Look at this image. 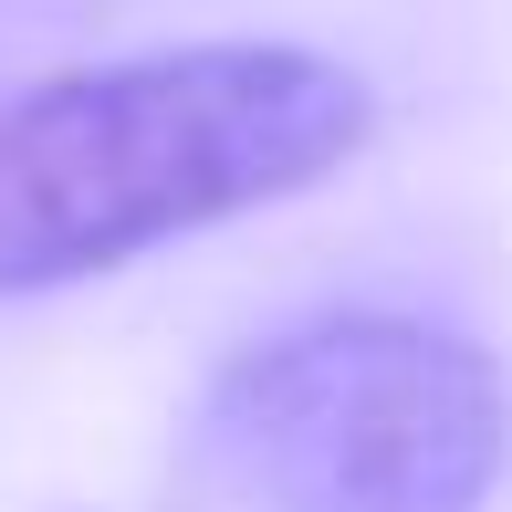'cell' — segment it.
Segmentation results:
<instances>
[{
  "instance_id": "cell-1",
  "label": "cell",
  "mask_w": 512,
  "mask_h": 512,
  "mask_svg": "<svg viewBox=\"0 0 512 512\" xmlns=\"http://www.w3.org/2000/svg\"><path fill=\"white\" fill-rule=\"evenodd\" d=\"M377 126L345 63L293 42L84 63L0 95V293H63L157 241L335 178Z\"/></svg>"
},
{
  "instance_id": "cell-2",
  "label": "cell",
  "mask_w": 512,
  "mask_h": 512,
  "mask_svg": "<svg viewBox=\"0 0 512 512\" xmlns=\"http://www.w3.org/2000/svg\"><path fill=\"white\" fill-rule=\"evenodd\" d=\"M502 460V356L418 314H324L262 335L199 398V471L230 512H481Z\"/></svg>"
}]
</instances>
